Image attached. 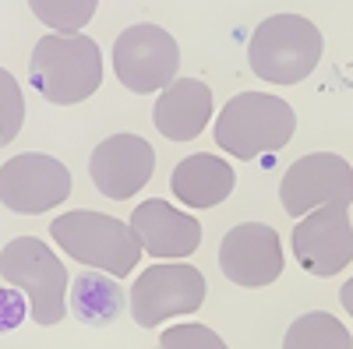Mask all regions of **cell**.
Returning a JSON list of instances; mask_svg holds the SVG:
<instances>
[{
    "label": "cell",
    "instance_id": "cell-7",
    "mask_svg": "<svg viewBox=\"0 0 353 349\" xmlns=\"http://www.w3.org/2000/svg\"><path fill=\"white\" fill-rule=\"evenodd\" d=\"M205 293L209 286L194 265H149L131 286V317L141 328H156L166 317L194 314Z\"/></svg>",
    "mask_w": 353,
    "mask_h": 349
},
{
    "label": "cell",
    "instance_id": "cell-12",
    "mask_svg": "<svg viewBox=\"0 0 353 349\" xmlns=\"http://www.w3.org/2000/svg\"><path fill=\"white\" fill-rule=\"evenodd\" d=\"M152 169H156V149L141 134H113L99 141L92 159H88V177H92L96 191L113 201L134 198L152 180Z\"/></svg>",
    "mask_w": 353,
    "mask_h": 349
},
{
    "label": "cell",
    "instance_id": "cell-10",
    "mask_svg": "<svg viewBox=\"0 0 353 349\" xmlns=\"http://www.w3.org/2000/svg\"><path fill=\"white\" fill-rule=\"evenodd\" d=\"M293 257L318 279L339 275L353 261V229L346 205H321L293 226Z\"/></svg>",
    "mask_w": 353,
    "mask_h": 349
},
{
    "label": "cell",
    "instance_id": "cell-1",
    "mask_svg": "<svg viewBox=\"0 0 353 349\" xmlns=\"http://www.w3.org/2000/svg\"><path fill=\"white\" fill-rule=\"evenodd\" d=\"M36 92L53 106H74L96 96L103 85V53L96 39L81 32L74 36H43L32 50V67H28Z\"/></svg>",
    "mask_w": 353,
    "mask_h": 349
},
{
    "label": "cell",
    "instance_id": "cell-17",
    "mask_svg": "<svg viewBox=\"0 0 353 349\" xmlns=\"http://www.w3.org/2000/svg\"><path fill=\"white\" fill-rule=\"evenodd\" d=\"M283 349H353V339L339 317L325 310H311L286 328Z\"/></svg>",
    "mask_w": 353,
    "mask_h": 349
},
{
    "label": "cell",
    "instance_id": "cell-18",
    "mask_svg": "<svg viewBox=\"0 0 353 349\" xmlns=\"http://www.w3.org/2000/svg\"><path fill=\"white\" fill-rule=\"evenodd\" d=\"M28 11H32L43 25H50L57 36H74L81 25L92 21L99 4L96 0H32Z\"/></svg>",
    "mask_w": 353,
    "mask_h": 349
},
{
    "label": "cell",
    "instance_id": "cell-9",
    "mask_svg": "<svg viewBox=\"0 0 353 349\" xmlns=\"http://www.w3.org/2000/svg\"><path fill=\"white\" fill-rule=\"evenodd\" d=\"M71 194V173L61 159L25 152L0 166V205L18 215H39L64 205Z\"/></svg>",
    "mask_w": 353,
    "mask_h": 349
},
{
    "label": "cell",
    "instance_id": "cell-3",
    "mask_svg": "<svg viewBox=\"0 0 353 349\" xmlns=\"http://www.w3.org/2000/svg\"><path fill=\"white\" fill-rule=\"evenodd\" d=\"M251 71L272 85H297L321 61V32L311 18L272 14L265 18L248 43Z\"/></svg>",
    "mask_w": 353,
    "mask_h": 349
},
{
    "label": "cell",
    "instance_id": "cell-4",
    "mask_svg": "<svg viewBox=\"0 0 353 349\" xmlns=\"http://www.w3.org/2000/svg\"><path fill=\"white\" fill-rule=\"evenodd\" d=\"M50 233L57 237L74 261L106 272L113 279L131 275V268L141 257V240L131 233L128 222L103 215V212H68L50 222Z\"/></svg>",
    "mask_w": 353,
    "mask_h": 349
},
{
    "label": "cell",
    "instance_id": "cell-11",
    "mask_svg": "<svg viewBox=\"0 0 353 349\" xmlns=\"http://www.w3.org/2000/svg\"><path fill=\"white\" fill-rule=\"evenodd\" d=\"M283 240L265 222L233 226L219 244V272L237 286H272L283 275Z\"/></svg>",
    "mask_w": 353,
    "mask_h": 349
},
{
    "label": "cell",
    "instance_id": "cell-2",
    "mask_svg": "<svg viewBox=\"0 0 353 349\" xmlns=\"http://www.w3.org/2000/svg\"><path fill=\"white\" fill-rule=\"evenodd\" d=\"M293 131H297V113L286 99L265 92H241L219 113L216 145L233 159H254L261 152L283 149Z\"/></svg>",
    "mask_w": 353,
    "mask_h": 349
},
{
    "label": "cell",
    "instance_id": "cell-21",
    "mask_svg": "<svg viewBox=\"0 0 353 349\" xmlns=\"http://www.w3.org/2000/svg\"><path fill=\"white\" fill-rule=\"evenodd\" d=\"M25 310H28L25 293H18L14 286H11V289H0V332L18 328V325L25 321Z\"/></svg>",
    "mask_w": 353,
    "mask_h": 349
},
{
    "label": "cell",
    "instance_id": "cell-13",
    "mask_svg": "<svg viewBox=\"0 0 353 349\" xmlns=\"http://www.w3.org/2000/svg\"><path fill=\"white\" fill-rule=\"evenodd\" d=\"M131 233L141 240V251L152 257H191L201 247V226L194 215L170 209V201L149 198L131 212Z\"/></svg>",
    "mask_w": 353,
    "mask_h": 349
},
{
    "label": "cell",
    "instance_id": "cell-6",
    "mask_svg": "<svg viewBox=\"0 0 353 349\" xmlns=\"http://www.w3.org/2000/svg\"><path fill=\"white\" fill-rule=\"evenodd\" d=\"M176 67L181 46L159 25H131L113 43V74L138 96L170 89L176 81Z\"/></svg>",
    "mask_w": 353,
    "mask_h": 349
},
{
    "label": "cell",
    "instance_id": "cell-8",
    "mask_svg": "<svg viewBox=\"0 0 353 349\" xmlns=\"http://www.w3.org/2000/svg\"><path fill=\"white\" fill-rule=\"evenodd\" d=\"M353 198V169L336 152H311L293 162L279 180V201L290 215L304 219L321 205H346Z\"/></svg>",
    "mask_w": 353,
    "mask_h": 349
},
{
    "label": "cell",
    "instance_id": "cell-20",
    "mask_svg": "<svg viewBox=\"0 0 353 349\" xmlns=\"http://www.w3.org/2000/svg\"><path fill=\"white\" fill-rule=\"evenodd\" d=\"M159 349H226V342L205 325H173L159 335Z\"/></svg>",
    "mask_w": 353,
    "mask_h": 349
},
{
    "label": "cell",
    "instance_id": "cell-5",
    "mask_svg": "<svg viewBox=\"0 0 353 349\" xmlns=\"http://www.w3.org/2000/svg\"><path fill=\"white\" fill-rule=\"evenodd\" d=\"M0 275H4L18 293L28 297L32 321L50 328L64 321L68 310V268L43 240L36 237H14L0 251Z\"/></svg>",
    "mask_w": 353,
    "mask_h": 349
},
{
    "label": "cell",
    "instance_id": "cell-16",
    "mask_svg": "<svg viewBox=\"0 0 353 349\" xmlns=\"http://www.w3.org/2000/svg\"><path fill=\"white\" fill-rule=\"evenodd\" d=\"M71 310L81 325H110L124 314V289L106 272H81L71 289Z\"/></svg>",
    "mask_w": 353,
    "mask_h": 349
},
{
    "label": "cell",
    "instance_id": "cell-19",
    "mask_svg": "<svg viewBox=\"0 0 353 349\" xmlns=\"http://www.w3.org/2000/svg\"><path fill=\"white\" fill-rule=\"evenodd\" d=\"M25 124V96H21V85L14 81L11 71L0 67V145H8L18 138Z\"/></svg>",
    "mask_w": 353,
    "mask_h": 349
},
{
    "label": "cell",
    "instance_id": "cell-15",
    "mask_svg": "<svg viewBox=\"0 0 353 349\" xmlns=\"http://www.w3.org/2000/svg\"><path fill=\"white\" fill-rule=\"evenodd\" d=\"M233 166L219 156H188L173 166L170 187L184 209H216L233 194Z\"/></svg>",
    "mask_w": 353,
    "mask_h": 349
},
{
    "label": "cell",
    "instance_id": "cell-14",
    "mask_svg": "<svg viewBox=\"0 0 353 349\" xmlns=\"http://www.w3.org/2000/svg\"><path fill=\"white\" fill-rule=\"evenodd\" d=\"M212 116V89L198 78H176L156 99L152 124L170 141H191Z\"/></svg>",
    "mask_w": 353,
    "mask_h": 349
}]
</instances>
